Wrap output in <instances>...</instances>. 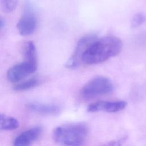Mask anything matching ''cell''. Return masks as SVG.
I'll return each mask as SVG.
<instances>
[{"label": "cell", "instance_id": "13", "mask_svg": "<svg viewBox=\"0 0 146 146\" xmlns=\"http://www.w3.org/2000/svg\"><path fill=\"white\" fill-rule=\"evenodd\" d=\"M18 0H0V9L5 13L14 11L17 7Z\"/></svg>", "mask_w": 146, "mask_h": 146}, {"label": "cell", "instance_id": "1", "mask_svg": "<svg viewBox=\"0 0 146 146\" xmlns=\"http://www.w3.org/2000/svg\"><path fill=\"white\" fill-rule=\"evenodd\" d=\"M122 48L121 40L115 36L97 38L84 53L82 62L87 64L102 63L118 54Z\"/></svg>", "mask_w": 146, "mask_h": 146}, {"label": "cell", "instance_id": "5", "mask_svg": "<svg viewBox=\"0 0 146 146\" xmlns=\"http://www.w3.org/2000/svg\"><path fill=\"white\" fill-rule=\"evenodd\" d=\"M36 68L37 62L25 60L10 67L7 72V78L11 82L17 83L34 72Z\"/></svg>", "mask_w": 146, "mask_h": 146}, {"label": "cell", "instance_id": "14", "mask_svg": "<svg viewBox=\"0 0 146 146\" xmlns=\"http://www.w3.org/2000/svg\"><path fill=\"white\" fill-rule=\"evenodd\" d=\"M146 21V16L142 13L135 14L131 19V26L133 27H137Z\"/></svg>", "mask_w": 146, "mask_h": 146}, {"label": "cell", "instance_id": "15", "mask_svg": "<svg viewBox=\"0 0 146 146\" xmlns=\"http://www.w3.org/2000/svg\"><path fill=\"white\" fill-rule=\"evenodd\" d=\"M5 26V22L3 19L0 17V29H2Z\"/></svg>", "mask_w": 146, "mask_h": 146}, {"label": "cell", "instance_id": "12", "mask_svg": "<svg viewBox=\"0 0 146 146\" xmlns=\"http://www.w3.org/2000/svg\"><path fill=\"white\" fill-rule=\"evenodd\" d=\"M39 83V81L37 79L31 78L23 82H17L13 88L15 91H25L36 86Z\"/></svg>", "mask_w": 146, "mask_h": 146}, {"label": "cell", "instance_id": "10", "mask_svg": "<svg viewBox=\"0 0 146 146\" xmlns=\"http://www.w3.org/2000/svg\"><path fill=\"white\" fill-rule=\"evenodd\" d=\"M19 127L18 120L12 116L0 113V131H10Z\"/></svg>", "mask_w": 146, "mask_h": 146}, {"label": "cell", "instance_id": "3", "mask_svg": "<svg viewBox=\"0 0 146 146\" xmlns=\"http://www.w3.org/2000/svg\"><path fill=\"white\" fill-rule=\"evenodd\" d=\"M113 84L108 78L98 76L86 83L80 90V95L84 99H91L111 92Z\"/></svg>", "mask_w": 146, "mask_h": 146}, {"label": "cell", "instance_id": "9", "mask_svg": "<svg viewBox=\"0 0 146 146\" xmlns=\"http://www.w3.org/2000/svg\"><path fill=\"white\" fill-rule=\"evenodd\" d=\"M27 108L36 113L43 115H56L59 113L60 107L54 104L30 103L28 104Z\"/></svg>", "mask_w": 146, "mask_h": 146}, {"label": "cell", "instance_id": "2", "mask_svg": "<svg viewBox=\"0 0 146 146\" xmlns=\"http://www.w3.org/2000/svg\"><path fill=\"white\" fill-rule=\"evenodd\" d=\"M88 134L87 125L83 123L63 124L53 131L54 140L64 145H80L86 141Z\"/></svg>", "mask_w": 146, "mask_h": 146}, {"label": "cell", "instance_id": "11", "mask_svg": "<svg viewBox=\"0 0 146 146\" xmlns=\"http://www.w3.org/2000/svg\"><path fill=\"white\" fill-rule=\"evenodd\" d=\"M23 55L25 60L36 62V52L34 43L29 41L25 44L23 48Z\"/></svg>", "mask_w": 146, "mask_h": 146}, {"label": "cell", "instance_id": "7", "mask_svg": "<svg viewBox=\"0 0 146 146\" xmlns=\"http://www.w3.org/2000/svg\"><path fill=\"white\" fill-rule=\"evenodd\" d=\"M127 103L123 100L118 101H98L90 104L87 107V111L95 112L105 111L107 112H116L124 109Z\"/></svg>", "mask_w": 146, "mask_h": 146}, {"label": "cell", "instance_id": "8", "mask_svg": "<svg viewBox=\"0 0 146 146\" xmlns=\"http://www.w3.org/2000/svg\"><path fill=\"white\" fill-rule=\"evenodd\" d=\"M42 128L36 126L27 129L20 133L14 140V145L15 146H26L30 145L35 141L40 135Z\"/></svg>", "mask_w": 146, "mask_h": 146}, {"label": "cell", "instance_id": "4", "mask_svg": "<svg viewBox=\"0 0 146 146\" xmlns=\"http://www.w3.org/2000/svg\"><path fill=\"white\" fill-rule=\"evenodd\" d=\"M98 38L95 34H87L82 37L78 42L74 52L66 63V67L69 68L78 67L82 62V56L90 46Z\"/></svg>", "mask_w": 146, "mask_h": 146}, {"label": "cell", "instance_id": "6", "mask_svg": "<svg viewBox=\"0 0 146 146\" xmlns=\"http://www.w3.org/2000/svg\"><path fill=\"white\" fill-rule=\"evenodd\" d=\"M37 21L34 14L27 10L17 23V27L19 34L23 36L31 35L36 27Z\"/></svg>", "mask_w": 146, "mask_h": 146}]
</instances>
